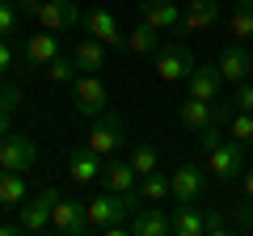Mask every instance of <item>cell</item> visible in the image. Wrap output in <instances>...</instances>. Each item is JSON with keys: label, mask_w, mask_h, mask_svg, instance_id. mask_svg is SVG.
Wrapping results in <instances>:
<instances>
[{"label": "cell", "mask_w": 253, "mask_h": 236, "mask_svg": "<svg viewBox=\"0 0 253 236\" xmlns=\"http://www.w3.org/2000/svg\"><path fill=\"white\" fill-rule=\"evenodd\" d=\"M173 215V232L177 236H207V211H203V202H177V211H169Z\"/></svg>", "instance_id": "d6986e66"}, {"label": "cell", "mask_w": 253, "mask_h": 236, "mask_svg": "<svg viewBox=\"0 0 253 236\" xmlns=\"http://www.w3.org/2000/svg\"><path fill=\"white\" fill-rule=\"evenodd\" d=\"M232 228H241V232H253V198H241V207H232Z\"/></svg>", "instance_id": "4dcf8cb0"}, {"label": "cell", "mask_w": 253, "mask_h": 236, "mask_svg": "<svg viewBox=\"0 0 253 236\" xmlns=\"http://www.w3.org/2000/svg\"><path fill=\"white\" fill-rule=\"evenodd\" d=\"M207 173H215L219 182H236L245 173V144L241 139H219L207 152Z\"/></svg>", "instance_id": "277c9868"}, {"label": "cell", "mask_w": 253, "mask_h": 236, "mask_svg": "<svg viewBox=\"0 0 253 236\" xmlns=\"http://www.w3.org/2000/svg\"><path fill=\"white\" fill-rule=\"evenodd\" d=\"M190 72H194V55H190V46L169 42V46H161V51H156V76H161L165 84L186 80Z\"/></svg>", "instance_id": "8992f818"}, {"label": "cell", "mask_w": 253, "mask_h": 236, "mask_svg": "<svg viewBox=\"0 0 253 236\" xmlns=\"http://www.w3.org/2000/svg\"><path fill=\"white\" fill-rule=\"evenodd\" d=\"M249 72H253V51L236 38V42H228L224 51H219V76H224V84H241V80H249Z\"/></svg>", "instance_id": "8fae6325"}, {"label": "cell", "mask_w": 253, "mask_h": 236, "mask_svg": "<svg viewBox=\"0 0 253 236\" xmlns=\"http://www.w3.org/2000/svg\"><path fill=\"white\" fill-rule=\"evenodd\" d=\"M139 194H144V202H165V198H173L169 177H161V173H144V177H139Z\"/></svg>", "instance_id": "484cf974"}, {"label": "cell", "mask_w": 253, "mask_h": 236, "mask_svg": "<svg viewBox=\"0 0 253 236\" xmlns=\"http://www.w3.org/2000/svg\"><path fill=\"white\" fill-rule=\"evenodd\" d=\"M101 182H106V190H135L139 186V173L131 160H118V156H106V164H101Z\"/></svg>", "instance_id": "ffe728a7"}, {"label": "cell", "mask_w": 253, "mask_h": 236, "mask_svg": "<svg viewBox=\"0 0 253 236\" xmlns=\"http://www.w3.org/2000/svg\"><path fill=\"white\" fill-rule=\"evenodd\" d=\"M101 164H106V156H97L89 144L84 148H72V156H68V177H72L76 186H89L101 177Z\"/></svg>", "instance_id": "9a60e30c"}, {"label": "cell", "mask_w": 253, "mask_h": 236, "mask_svg": "<svg viewBox=\"0 0 253 236\" xmlns=\"http://www.w3.org/2000/svg\"><path fill=\"white\" fill-rule=\"evenodd\" d=\"M72 110L84 114V118H97V114L110 110V89L97 72H81L72 80Z\"/></svg>", "instance_id": "7a4b0ae2"}, {"label": "cell", "mask_w": 253, "mask_h": 236, "mask_svg": "<svg viewBox=\"0 0 253 236\" xmlns=\"http://www.w3.org/2000/svg\"><path fill=\"white\" fill-rule=\"evenodd\" d=\"M51 232H63V236H84V232H93L84 202L59 198V202H55V211H51Z\"/></svg>", "instance_id": "9c48e42d"}, {"label": "cell", "mask_w": 253, "mask_h": 236, "mask_svg": "<svg viewBox=\"0 0 253 236\" xmlns=\"http://www.w3.org/2000/svg\"><path fill=\"white\" fill-rule=\"evenodd\" d=\"M139 17H144L148 26H156L161 34H173V30L181 26L177 0H139Z\"/></svg>", "instance_id": "5bb4252c"}, {"label": "cell", "mask_w": 253, "mask_h": 236, "mask_svg": "<svg viewBox=\"0 0 253 236\" xmlns=\"http://www.w3.org/2000/svg\"><path fill=\"white\" fill-rule=\"evenodd\" d=\"M126 160L135 164V173H139V177H144V173H156V164H161V152H156L152 144H135V148H131V156H126Z\"/></svg>", "instance_id": "4316f807"}, {"label": "cell", "mask_w": 253, "mask_h": 236, "mask_svg": "<svg viewBox=\"0 0 253 236\" xmlns=\"http://www.w3.org/2000/svg\"><path fill=\"white\" fill-rule=\"evenodd\" d=\"M161 46H165V42H161V30L148 26L144 17H139V26L131 30V34H126V51H135V55H156Z\"/></svg>", "instance_id": "603a6c76"}, {"label": "cell", "mask_w": 253, "mask_h": 236, "mask_svg": "<svg viewBox=\"0 0 253 236\" xmlns=\"http://www.w3.org/2000/svg\"><path fill=\"white\" fill-rule=\"evenodd\" d=\"M228 30H232V38H253V0H236L232 4Z\"/></svg>", "instance_id": "cb8c5ba5"}, {"label": "cell", "mask_w": 253, "mask_h": 236, "mask_svg": "<svg viewBox=\"0 0 253 236\" xmlns=\"http://www.w3.org/2000/svg\"><path fill=\"white\" fill-rule=\"evenodd\" d=\"M17 110H21V84H9V80H4V84H0V114H17Z\"/></svg>", "instance_id": "f1b7e54d"}, {"label": "cell", "mask_w": 253, "mask_h": 236, "mask_svg": "<svg viewBox=\"0 0 253 236\" xmlns=\"http://www.w3.org/2000/svg\"><path fill=\"white\" fill-rule=\"evenodd\" d=\"M17 9L55 34H72L76 26H84V9L76 0H17Z\"/></svg>", "instance_id": "6da1fadb"}, {"label": "cell", "mask_w": 253, "mask_h": 236, "mask_svg": "<svg viewBox=\"0 0 253 236\" xmlns=\"http://www.w3.org/2000/svg\"><path fill=\"white\" fill-rule=\"evenodd\" d=\"M232 139H241L245 148L253 144V110H236L232 114Z\"/></svg>", "instance_id": "83f0119b"}, {"label": "cell", "mask_w": 253, "mask_h": 236, "mask_svg": "<svg viewBox=\"0 0 253 236\" xmlns=\"http://www.w3.org/2000/svg\"><path fill=\"white\" fill-rule=\"evenodd\" d=\"M21 202H26V173L0 169V207H4V211H17Z\"/></svg>", "instance_id": "7402d4cb"}, {"label": "cell", "mask_w": 253, "mask_h": 236, "mask_svg": "<svg viewBox=\"0 0 253 236\" xmlns=\"http://www.w3.org/2000/svg\"><path fill=\"white\" fill-rule=\"evenodd\" d=\"M76 72H81V68H76L72 55H55L51 64L42 68V76H46L51 84H72V80H76Z\"/></svg>", "instance_id": "d4e9b609"}, {"label": "cell", "mask_w": 253, "mask_h": 236, "mask_svg": "<svg viewBox=\"0 0 253 236\" xmlns=\"http://www.w3.org/2000/svg\"><path fill=\"white\" fill-rule=\"evenodd\" d=\"M84 34L101 38L110 51H114V46H126V34L118 30V17L110 9H89V13H84Z\"/></svg>", "instance_id": "4fadbf2b"}, {"label": "cell", "mask_w": 253, "mask_h": 236, "mask_svg": "<svg viewBox=\"0 0 253 236\" xmlns=\"http://www.w3.org/2000/svg\"><path fill=\"white\" fill-rule=\"evenodd\" d=\"M63 194L55 190V186H46V190H38L34 198H26L17 207V224L26 228V232H46L51 228V211H55V202H59Z\"/></svg>", "instance_id": "5b68a950"}, {"label": "cell", "mask_w": 253, "mask_h": 236, "mask_svg": "<svg viewBox=\"0 0 253 236\" xmlns=\"http://www.w3.org/2000/svg\"><path fill=\"white\" fill-rule=\"evenodd\" d=\"M186 89L190 97H203V101H215L219 93H224V76H219V64H194V72L186 76Z\"/></svg>", "instance_id": "2e32d148"}, {"label": "cell", "mask_w": 253, "mask_h": 236, "mask_svg": "<svg viewBox=\"0 0 253 236\" xmlns=\"http://www.w3.org/2000/svg\"><path fill=\"white\" fill-rule=\"evenodd\" d=\"M219 21V0H190L186 13H181V34H203Z\"/></svg>", "instance_id": "ac0fdd59"}, {"label": "cell", "mask_w": 253, "mask_h": 236, "mask_svg": "<svg viewBox=\"0 0 253 236\" xmlns=\"http://www.w3.org/2000/svg\"><path fill=\"white\" fill-rule=\"evenodd\" d=\"M13 68V51H9V42H0V76Z\"/></svg>", "instance_id": "e575fe53"}, {"label": "cell", "mask_w": 253, "mask_h": 236, "mask_svg": "<svg viewBox=\"0 0 253 236\" xmlns=\"http://www.w3.org/2000/svg\"><path fill=\"white\" fill-rule=\"evenodd\" d=\"M194 139H199V152L207 156L211 148H215L219 139H224V135H219V122H211V127H203V131H199V135H194Z\"/></svg>", "instance_id": "1f68e13d"}, {"label": "cell", "mask_w": 253, "mask_h": 236, "mask_svg": "<svg viewBox=\"0 0 253 236\" xmlns=\"http://www.w3.org/2000/svg\"><path fill=\"white\" fill-rule=\"evenodd\" d=\"M17 232H26L21 224H0V236H17Z\"/></svg>", "instance_id": "d590c367"}, {"label": "cell", "mask_w": 253, "mask_h": 236, "mask_svg": "<svg viewBox=\"0 0 253 236\" xmlns=\"http://www.w3.org/2000/svg\"><path fill=\"white\" fill-rule=\"evenodd\" d=\"M72 59H76V68L81 72H106V42L101 38H81V42L72 46Z\"/></svg>", "instance_id": "44dd1931"}, {"label": "cell", "mask_w": 253, "mask_h": 236, "mask_svg": "<svg viewBox=\"0 0 253 236\" xmlns=\"http://www.w3.org/2000/svg\"><path fill=\"white\" fill-rule=\"evenodd\" d=\"M228 228H232V224H228V215H224V211H215V207H211V211H207V232H211V236H224Z\"/></svg>", "instance_id": "d6a6232c"}, {"label": "cell", "mask_w": 253, "mask_h": 236, "mask_svg": "<svg viewBox=\"0 0 253 236\" xmlns=\"http://www.w3.org/2000/svg\"><path fill=\"white\" fill-rule=\"evenodd\" d=\"M177 122L190 131V135H199L203 127H211V122H215V101H203V97L177 101Z\"/></svg>", "instance_id": "e0dca14e"}, {"label": "cell", "mask_w": 253, "mask_h": 236, "mask_svg": "<svg viewBox=\"0 0 253 236\" xmlns=\"http://www.w3.org/2000/svg\"><path fill=\"white\" fill-rule=\"evenodd\" d=\"M126 232L131 236H169L173 232V215L161 202H148V207H139L135 215L126 219Z\"/></svg>", "instance_id": "30bf717a"}, {"label": "cell", "mask_w": 253, "mask_h": 236, "mask_svg": "<svg viewBox=\"0 0 253 236\" xmlns=\"http://www.w3.org/2000/svg\"><path fill=\"white\" fill-rule=\"evenodd\" d=\"M26 68H34V72H42L46 64H51L55 55H63V38L55 34V30H38V34L26 38Z\"/></svg>", "instance_id": "7c38bea8"}, {"label": "cell", "mask_w": 253, "mask_h": 236, "mask_svg": "<svg viewBox=\"0 0 253 236\" xmlns=\"http://www.w3.org/2000/svg\"><path fill=\"white\" fill-rule=\"evenodd\" d=\"M0 211H4V207H0Z\"/></svg>", "instance_id": "f35d334b"}, {"label": "cell", "mask_w": 253, "mask_h": 236, "mask_svg": "<svg viewBox=\"0 0 253 236\" xmlns=\"http://www.w3.org/2000/svg\"><path fill=\"white\" fill-rule=\"evenodd\" d=\"M126 144V122L118 110H106V114L93 118V131H89V148L97 156H114L118 148Z\"/></svg>", "instance_id": "3957f363"}, {"label": "cell", "mask_w": 253, "mask_h": 236, "mask_svg": "<svg viewBox=\"0 0 253 236\" xmlns=\"http://www.w3.org/2000/svg\"><path fill=\"white\" fill-rule=\"evenodd\" d=\"M34 164H38V144L30 135H4L0 139V169L30 173Z\"/></svg>", "instance_id": "52a82bcc"}, {"label": "cell", "mask_w": 253, "mask_h": 236, "mask_svg": "<svg viewBox=\"0 0 253 236\" xmlns=\"http://www.w3.org/2000/svg\"><path fill=\"white\" fill-rule=\"evenodd\" d=\"M245 198H253V164L245 169Z\"/></svg>", "instance_id": "8d00e7d4"}, {"label": "cell", "mask_w": 253, "mask_h": 236, "mask_svg": "<svg viewBox=\"0 0 253 236\" xmlns=\"http://www.w3.org/2000/svg\"><path fill=\"white\" fill-rule=\"evenodd\" d=\"M236 110H253V80H241L236 84Z\"/></svg>", "instance_id": "836d02e7"}, {"label": "cell", "mask_w": 253, "mask_h": 236, "mask_svg": "<svg viewBox=\"0 0 253 236\" xmlns=\"http://www.w3.org/2000/svg\"><path fill=\"white\" fill-rule=\"evenodd\" d=\"M9 135V114H0V139Z\"/></svg>", "instance_id": "74e56055"}, {"label": "cell", "mask_w": 253, "mask_h": 236, "mask_svg": "<svg viewBox=\"0 0 253 236\" xmlns=\"http://www.w3.org/2000/svg\"><path fill=\"white\" fill-rule=\"evenodd\" d=\"M169 190L177 202H203L207 198V169L199 164H177V173L169 177Z\"/></svg>", "instance_id": "ba28073f"}, {"label": "cell", "mask_w": 253, "mask_h": 236, "mask_svg": "<svg viewBox=\"0 0 253 236\" xmlns=\"http://www.w3.org/2000/svg\"><path fill=\"white\" fill-rule=\"evenodd\" d=\"M17 17H21L17 4H13V0H0V38H9L13 30H17Z\"/></svg>", "instance_id": "f546056e"}]
</instances>
